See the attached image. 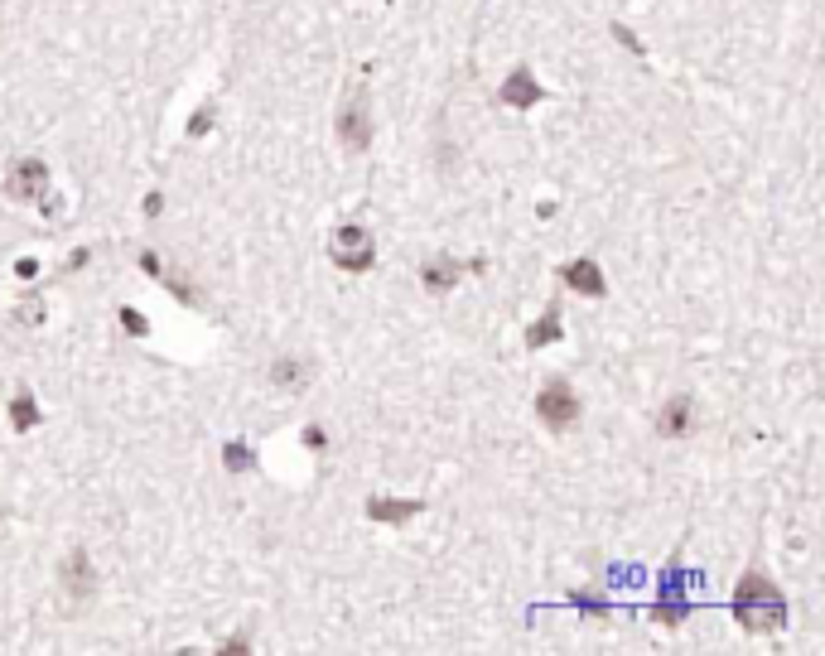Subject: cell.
I'll return each instance as SVG.
<instances>
[{
	"instance_id": "cell-3",
	"label": "cell",
	"mask_w": 825,
	"mask_h": 656,
	"mask_svg": "<svg viewBox=\"0 0 825 656\" xmlns=\"http://www.w3.org/2000/svg\"><path fill=\"white\" fill-rule=\"evenodd\" d=\"M338 140H343L348 150H367V140H372L367 92H362V87H348V97H343V107H338Z\"/></svg>"
},
{
	"instance_id": "cell-2",
	"label": "cell",
	"mask_w": 825,
	"mask_h": 656,
	"mask_svg": "<svg viewBox=\"0 0 825 656\" xmlns=\"http://www.w3.org/2000/svg\"><path fill=\"white\" fill-rule=\"evenodd\" d=\"M372 256H377V251H372V237H367L362 227H353V222H348V227H338V232H333L329 261L338 266V271H367V266H372Z\"/></svg>"
},
{
	"instance_id": "cell-7",
	"label": "cell",
	"mask_w": 825,
	"mask_h": 656,
	"mask_svg": "<svg viewBox=\"0 0 825 656\" xmlns=\"http://www.w3.org/2000/svg\"><path fill=\"white\" fill-rule=\"evenodd\" d=\"M541 97H546V87H541V82L531 78L526 68H517L512 78L502 82V102H507V107H517V111H522V107H536Z\"/></svg>"
},
{
	"instance_id": "cell-4",
	"label": "cell",
	"mask_w": 825,
	"mask_h": 656,
	"mask_svg": "<svg viewBox=\"0 0 825 656\" xmlns=\"http://www.w3.org/2000/svg\"><path fill=\"white\" fill-rule=\"evenodd\" d=\"M536 415L546 420L550 430H570L579 420V396L565 382H550L541 396H536Z\"/></svg>"
},
{
	"instance_id": "cell-15",
	"label": "cell",
	"mask_w": 825,
	"mask_h": 656,
	"mask_svg": "<svg viewBox=\"0 0 825 656\" xmlns=\"http://www.w3.org/2000/svg\"><path fill=\"white\" fill-rule=\"evenodd\" d=\"M222 459H227V468H232V473H242V468H251V449H247V444H227V449H222Z\"/></svg>"
},
{
	"instance_id": "cell-8",
	"label": "cell",
	"mask_w": 825,
	"mask_h": 656,
	"mask_svg": "<svg viewBox=\"0 0 825 656\" xmlns=\"http://www.w3.org/2000/svg\"><path fill=\"white\" fill-rule=\"evenodd\" d=\"M63 584H68L73 599H87V594H92V560H87L83 546L68 550V560H63Z\"/></svg>"
},
{
	"instance_id": "cell-14",
	"label": "cell",
	"mask_w": 825,
	"mask_h": 656,
	"mask_svg": "<svg viewBox=\"0 0 825 656\" xmlns=\"http://www.w3.org/2000/svg\"><path fill=\"white\" fill-rule=\"evenodd\" d=\"M271 382L275 386H300L304 382V367L295 362V357H280V362H271Z\"/></svg>"
},
{
	"instance_id": "cell-11",
	"label": "cell",
	"mask_w": 825,
	"mask_h": 656,
	"mask_svg": "<svg viewBox=\"0 0 825 656\" xmlns=\"http://www.w3.org/2000/svg\"><path fill=\"white\" fill-rule=\"evenodd\" d=\"M420 512V502H391V497H372L367 502V517L372 521H406Z\"/></svg>"
},
{
	"instance_id": "cell-16",
	"label": "cell",
	"mask_w": 825,
	"mask_h": 656,
	"mask_svg": "<svg viewBox=\"0 0 825 656\" xmlns=\"http://www.w3.org/2000/svg\"><path fill=\"white\" fill-rule=\"evenodd\" d=\"M208 126H213V111H208V107H203V111H198V116H193V126H189V136H203V131H208Z\"/></svg>"
},
{
	"instance_id": "cell-9",
	"label": "cell",
	"mask_w": 825,
	"mask_h": 656,
	"mask_svg": "<svg viewBox=\"0 0 825 656\" xmlns=\"http://www.w3.org/2000/svg\"><path fill=\"white\" fill-rule=\"evenodd\" d=\"M565 285L575 290V295H604V275L594 261H570L565 266Z\"/></svg>"
},
{
	"instance_id": "cell-13",
	"label": "cell",
	"mask_w": 825,
	"mask_h": 656,
	"mask_svg": "<svg viewBox=\"0 0 825 656\" xmlns=\"http://www.w3.org/2000/svg\"><path fill=\"white\" fill-rule=\"evenodd\" d=\"M550 338H560V319H555V309H546V319L526 333V348H546Z\"/></svg>"
},
{
	"instance_id": "cell-5",
	"label": "cell",
	"mask_w": 825,
	"mask_h": 656,
	"mask_svg": "<svg viewBox=\"0 0 825 656\" xmlns=\"http://www.w3.org/2000/svg\"><path fill=\"white\" fill-rule=\"evenodd\" d=\"M5 193L20 198V203H39L49 193V164L44 160H15L10 164V179H5Z\"/></svg>"
},
{
	"instance_id": "cell-1",
	"label": "cell",
	"mask_w": 825,
	"mask_h": 656,
	"mask_svg": "<svg viewBox=\"0 0 825 656\" xmlns=\"http://www.w3.org/2000/svg\"><path fill=\"white\" fill-rule=\"evenodd\" d=\"M734 618L748 632H777L787 623V599L777 594L768 574H743L739 589H734Z\"/></svg>"
},
{
	"instance_id": "cell-10",
	"label": "cell",
	"mask_w": 825,
	"mask_h": 656,
	"mask_svg": "<svg viewBox=\"0 0 825 656\" xmlns=\"http://www.w3.org/2000/svg\"><path fill=\"white\" fill-rule=\"evenodd\" d=\"M459 271H464V266H459L454 256H440V261H425V266H420V280H425V290H449V285L459 280Z\"/></svg>"
},
{
	"instance_id": "cell-17",
	"label": "cell",
	"mask_w": 825,
	"mask_h": 656,
	"mask_svg": "<svg viewBox=\"0 0 825 656\" xmlns=\"http://www.w3.org/2000/svg\"><path fill=\"white\" fill-rule=\"evenodd\" d=\"M121 324L131 328V333H145V319H140L136 309H121Z\"/></svg>"
},
{
	"instance_id": "cell-12",
	"label": "cell",
	"mask_w": 825,
	"mask_h": 656,
	"mask_svg": "<svg viewBox=\"0 0 825 656\" xmlns=\"http://www.w3.org/2000/svg\"><path fill=\"white\" fill-rule=\"evenodd\" d=\"M10 420H15V430H34V425H39V410H34V396H29V391H20V396H15Z\"/></svg>"
},
{
	"instance_id": "cell-6",
	"label": "cell",
	"mask_w": 825,
	"mask_h": 656,
	"mask_svg": "<svg viewBox=\"0 0 825 656\" xmlns=\"http://www.w3.org/2000/svg\"><path fill=\"white\" fill-rule=\"evenodd\" d=\"M690 425H695V401H690V396H671V401L657 410V435L681 439V435H690Z\"/></svg>"
}]
</instances>
